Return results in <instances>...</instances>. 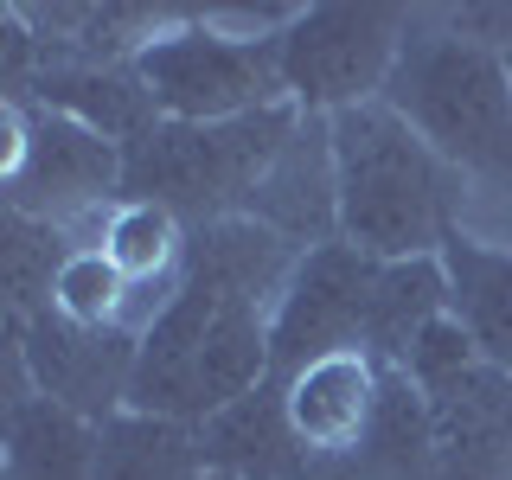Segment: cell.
Returning <instances> with one entry per match:
<instances>
[{
    "instance_id": "obj_24",
    "label": "cell",
    "mask_w": 512,
    "mask_h": 480,
    "mask_svg": "<svg viewBox=\"0 0 512 480\" xmlns=\"http://www.w3.org/2000/svg\"><path fill=\"white\" fill-rule=\"evenodd\" d=\"M442 20L455 26L461 39H474V45H487V52L512 58V0H487V7H448Z\"/></svg>"
},
{
    "instance_id": "obj_4",
    "label": "cell",
    "mask_w": 512,
    "mask_h": 480,
    "mask_svg": "<svg viewBox=\"0 0 512 480\" xmlns=\"http://www.w3.org/2000/svg\"><path fill=\"white\" fill-rule=\"evenodd\" d=\"M295 128H301L295 103L256 109L237 122H160L148 141L122 154V199L160 205L186 231L244 218Z\"/></svg>"
},
{
    "instance_id": "obj_12",
    "label": "cell",
    "mask_w": 512,
    "mask_h": 480,
    "mask_svg": "<svg viewBox=\"0 0 512 480\" xmlns=\"http://www.w3.org/2000/svg\"><path fill=\"white\" fill-rule=\"evenodd\" d=\"M378 391H384V365L365 359V352L314 359L308 372L282 378L288 429L301 436L308 455H359L365 429L378 416Z\"/></svg>"
},
{
    "instance_id": "obj_16",
    "label": "cell",
    "mask_w": 512,
    "mask_h": 480,
    "mask_svg": "<svg viewBox=\"0 0 512 480\" xmlns=\"http://www.w3.org/2000/svg\"><path fill=\"white\" fill-rule=\"evenodd\" d=\"M0 480H96V423L52 397H20L0 423Z\"/></svg>"
},
{
    "instance_id": "obj_23",
    "label": "cell",
    "mask_w": 512,
    "mask_h": 480,
    "mask_svg": "<svg viewBox=\"0 0 512 480\" xmlns=\"http://www.w3.org/2000/svg\"><path fill=\"white\" fill-rule=\"evenodd\" d=\"M474 359H480V352H474V340H468V333H461V320H455V314H442L436 327H429L423 340L410 346L404 372L416 378V391H436V384H448L455 372H468Z\"/></svg>"
},
{
    "instance_id": "obj_10",
    "label": "cell",
    "mask_w": 512,
    "mask_h": 480,
    "mask_svg": "<svg viewBox=\"0 0 512 480\" xmlns=\"http://www.w3.org/2000/svg\"><path fill=\"white\" fill-rule=\"evenodd\" d=\"M423 397L436 423V480H512V378L500 365L474 359Z\"/></svg>"
},
{
    "instance_id": "obj_9",
    "label": "cell",
    "mask_w": 512,
    "mask_h": 480,
    "mask_svg": "<svg viewBox=\"0 0 512 480\" xmlns=\"http://www.w3.org/2000/svg\"><path fill=\"white\" fill-rule=\"evenodd\" d=\"M7 340L26 352L32 391L52 404L77 410L84 423H109L128 410V384H135L141 333L128 327H71L52 308L32 320H7Z\"/></svg>"
},
{
    "instance_id": "obj_17",
    "label": "cell",
    "mask_w": 512,
    "mask_h": 480,
    "mask_svg": "<svg viewBox=\"0 0 512 480\" xmlns=\"http://www.w3.org/2000/svg\"><path fill=\"white\" fill-rule=\"evenodd\" d=\"M448 314V276L442 256H410V263H378L372 308H365V359H378L384 372H404L410 346Z\"/></svg>"
},
{
    "instance_id": "obj_13",
    "label": "cell",
    "mask_w": 512,
    "mask_h": 480,
    "mask_svg": "<svg viewBox=\"0 0 512 480\" xmlns=\"http://www.w3.org/2000/svg\"><path fill=\"white\" fill-rule=\"evenodd\" d=\"M32 109H58V116L96 128L103 141H116L128 154L135 141H148L160 128V109L135 64H71V58H45L39 84L26 96Z\"/></svg>"
},
{
    "instance_id": "obj_14",
    "label": "cell",
    "mask_w": 512,
    "mask_h": 480,
    "mask_svg": "<svg viewBox=\"0 0 512 480\" xmlns=\"http://www.w3.org/2000/svg\"><path fill=\"white\" fill-rule=\"evenodd\" d=\"M199 461L212 474H231V480H295L308 468V448L288 429L282 384L263 378L250 397H237L218 416H205L199 423Z\"/></svg>"
},
{
    "instance_id": "obj_26",
    "label": "cell",
    "mask_w": 512,
    "mask_h": 480,
    "mask_svg": "<svg viewBox=\"0 0 512 480\" xmlns=\"http://www.w3.org/2000/svg\"><path fill=\"white\" fill-rule=\"evenodd\" d=\"M192 480H231V474H212V468H199V474H192Z\"/></svg>"
},
{
    "instance_id": "obj_18",
    "label": "cell",
    "mask_w": 512,
    "mask_h": 480,
    "mask_svg": "<svg viewBox=\"0 0 512 480\" xmlns=\"http://www.w3.org/2000/svg\"><path fill=\"white\" fill-rule=\"evenodd\" d=\"M352 461L365 468V480H436V423L410 372H384L378 416Z\"/></svg>"
},
{
    "instance_id": "obj_1",
    "label": "cell",
    "mask_w": 512,
    "mask_h": 480,
    "mask_svg": "<svg viewBox=\"0 0 512 480\" xmlns=\"http://www.w3.org/2000/svg\"><path fill=\"white\" fill-rule=\"evenodd\" d=\"M333 122V167H340V237L372 263L442 256L461 231L468 173L448 167L391 103L340 109Z\"/></svg>"
},
{
    "instance_id": "obj_15",
    "label": "cell",
    "mask_w": 512,
    "mask_h": 480,
    "mask_svg": "<svg viewBox=\"0 0 512 480\" xmlns=\"http://www.w3.org/2000/svg\"><path fill=\"white\" fill-rule=\"evenodd\" d=\"M442 276H448V314L461 320L474 352L512 378V250H493L455 231L442 244Z\"/></svg>"
},
{
    "instance_id": "obj_27",
    "label": "cell",
    "mask_w": 512,
    "mask_h": 480,
    "mask_svg": "<svg viewBox=\"0 0 512 480\" xmlns=\"http://www.w3.org/2000/svg\"><path fill=\"white\" fill-rule=\"evenodd\" d=\"M506 64H512V58H506Z\"/></svg>"
},
{
    "instance_id": "obj_21",
    "label": "cell",
    "mask_w": 512,
    "mask_h": 480,
    "mask_svg": "<svg viewBox=\"0 0 512 480\" xmlns=\"http://www.w3.org/2000/svg\"><path fill=\"white\" fill-rule=\"evenodd\" d=\"M84 250L64 224L26 218V212H0V288H7V320H32L52 308V288L64 276V263Z\"/></svg>"
},
{
    "instance_id": "obj_5",
    "label": "cell",
    "mask_w": 512,
    "mask_h": 480,
    "mask_svg": "<svg viewBox=\"0 0 512 480\" xmlns=\"http://www.w3.org/2000/svg\"><path fill=\"white\" fill-rule=\"evenodd\" d=\"M0 199L71 237L103 231L122 205V148L58 109L0 103Z\"/></svg>"
},
{
    "instance_id": "obj_2",
    "label": "cell",
    "mask_w": 512,
    "mask_h": 480,
    "mask_svg": "<svg viewBox=\"0 0 512 480\" xmlns=\"http://www.w3.org/2000/svg\"><path fill=\"white\" fill-rule=\"evenodd\" d=\"M269 314L276 308L244 295V288L199 276V269H180L173 301L141 333L128 410L173 416V423L199 429L224 404L250 397L269 378Z\"/></svg>"
},
{
    "instance_id": "obj_20",
    "label": "cell",
    "mask_w": 512,
    "mask_h": 480,
    "mask_svg": "<svg viewBox=\"0 0 512 480\" xmlns=\"http://www.w3.org/2000/svg\"><path fill=\"white\" fill-rule=\"evenodd\" d=\"M109 263L128 276L135 295H173L180 288V269H186V224L160 205H141V199H122L116 212L103 218L96 244Z\"/></svg>"
},
{
    "instance_id": "obj_7",
    "label": "cell",
    "mask_w": 512,
    "mask_h": 480,
    "mask_svg": "<svg viewBox=\"0 0 512 480\" xmlns=\"http://www.w3.org/2000/svg\"><path fill=\"white\" fill-rule=\"evenodd\" d=\"M160 122H237L256 109L288 103L276 39L224 32L205 7H192L180 26H167L135 58Z\"/></svg>"
},
{
    "instance_id": "obj_11",
    "label": "cell",
    "mask_w": 512,
    "mask_h": 480,
    "mask_svg": "<svg viewBox=\"0 0 512 480\" xmlns=\"http://www.w3.org/2000/svg\"><path fill=\"white\" fill-rule=\"evenodd\" d=\"M244 218L269 224L295 250H320L340 237V167H333V122L327 116H301V128L288 135L276 167L263 173Z\"/></svg>"
},
{
    "instance_id": "obj_3",
    "label": "cell",
    "mask_w": 512,
    "mask_h": 480,
    "mask_svg": "<svg viewBox=\"0 0 512 480\" xmlns=\"http://www.w3.org/2000/svg\"><path fill=\"white\" fill-rule=\"evenodd\" d=\"M378 103H391L468 180H512V64L461 39L442 13H416Z\"/></svg>"
},
{
    "instance_id": "obj_25",
    "label": "cell",
    "mask_w": 512,
    "mask_h": 480,
    "mask_svg": "<svg viewBox=\"0 0 512 480\" xmlns=\"http://www.w3.org/2000/svg\"><path fill=\"white\" fill-rule=\"evenodd\" d=\"M295 480H365V468L352 455H308V468H301Z\"/></svg>"
},
{
    "instance_id": "obj_6",
    "label": "cell",
    "mask_w": 512,
    "mask_h": 480,
    "mask_svg": "<svg viewBox=\"0 0 512 480\" xmlns=\"http://www.w3.org/2000/svg\"><path fill=\"white\" fill-rule=\"evenodd\" d=\"M416 13L391 0H320L301 7L276 32L282 84L301 116H340V109L378 103L404 58Z\"/></svg>"
},
{
    "instance_id": "obj_19",
    "label": "cell",
    "mask_w": 512,
    "mask_h": 480,
    "mask_svg": "<svg viewBox=\"0 0 512 480\" xmlns=\"http://www.w3.org/2000/svg\"><path fill=\"white\" fill-rule=\"evenodd\" d=\"M199 461V429L173 416L122 410L96 423V480H192Z\"/></svg>"
},
{
    "instance_id": "obj_8",
    "label": "cell",
    "mask_w": 512,
    "mask_h": 480,
    "mask_svg": "<svg viewBox=\"0 0 512 480\" xmlns=\"http://www.w3.org/2000/svg\"><path fill=\"white\" fill-rule=\"evenodd\" d=\"M378 263L365 250H352L346 237L308 250L288 276L276 314H269V378H295L314 359L365 346V308H372Z\"/></svg>"
},
{
    "instance_id": "obj_22",
    "label": "cell",
    "mask_w": 512,
    "mask_h": 480,
    "mask_svg": "<svg viewBox=\"0 0 512 480\" xmlns=\"http://www.w3.org/2000/svg\"><path fill=\"white\" fill-rule=\"evenodd\" d=\"M128 308H135V288L116 263H109L103 250H77L71 263H64V276L52 288V314L71 320V327H128ZM135 333V327H128Z\"/></svg>"
}]
</instances>
